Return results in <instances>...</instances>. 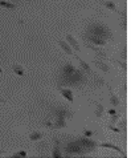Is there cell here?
Here are the masks:
<instances>
[{
	"label": "cell",
	"instance_id": "obj_11",
	"mask_svg": "<svg viewBox=\"0 0 131 158\" xmlns=\"http://www.w3.org/2000/svg\"><path fill=\"white\" fill-rule=\"evenodd\" d=\"M77 60H78V63H80V67H81V69L84 71L87 76L89 74H93V72H91V68H90V65L86 63L85 60H82V59H80V57H77Z\"/></svg>",
	"mask_w": 131,
	"mask_h": 158
},
{
	"label": "cell",
	"instance_id": "obj_25",
	"mask_svg": "<svg viewBox=\"0 0 131 158\" xmlns=\"http://www.w3.org/2000/svg\"><path fill=\"white\" fill-rule=\"evenodd\" d=\"M109 130H114V131H117V133H121V129H117V128H114L113 125L109 126Z\"/></svg>",
	"mask_w": 131,
	"mask_h": 158
},
{
	"label": "cell",
	"instance_id": "obj_12",
	"mask_svg": "<svg viewBox=\"0 0 131 158\" xmlns=\"http://www.w3.org/2000/svg\"><path fill=\"white\" fill-rule=\"evenodd\" d=\"M101 146L102 148H109V149H113V150H115L118 152L121 156H125V152H123V149H121L119 146H117V145L114 143H110V142H105V143H101Z\"/></svg>",
	"mask_w": 131,
	"mask_h": 158
},
{
	"label": "cell",
	"instance_id": "obj_5",
	"mask_svg": "<svg viewBox=\"0 0 131 158\" xmlns=\"http://www.w3.org/2000/svg\"><path fill=\"white\" fill-rule=\"evenodd\" d=\"M53 116L54 117H64V118H72L73 117V112H70L69 109H66L64 105H60L53 110Z\"/></svg>",
	"mask_w": 131,
	"mask_h": 158
},
{
	"label": "cell",
	"instance_id": "obj_10",
	"mask_svg": "<svg viewBox=\"0 0 131 158\" xmlns=\"http://www.w3.org/2000/svg\"><path fill=\"white\" fill-rule=\"evenodd\" d=\"M52 157H54V158L62 157V153H61V149H60V139L58 138L54 139V148H53V152H52Z\"/></svg>",
	"mask_w": 131,
	"mask_h": 158
},
{
	"label": "cell",
	"instance_id": "obj_26",
	"mask_svg": "<svg viewBox=\"0 0 131 158\" xmlns=\"http://www.w3.org/2000/svg\"><path fill=\"white\" fill-rule=\"evenodd\" d=\"M125 126H126V122L125 121H121V124H119V128H121V131L125 129Z\"/></svg>",
	"mask_w": 131,
	"mask_h": 158
},
{
	"label": "cell",
	"instance_id": "obj_3",
	"mask_svg": "<svg viewBox=\"0 0 131 158\" xmlns=\"http://www.w3.org/2000/svg\"><path fill=\"white\" fill-rule=\"evenodd\" d=\"M77 143L82 148L85 156L89 154V153H91V152H95L97 150V146H98V143L95 141H93L91 138H86V137H81L80 139H77Z\"/></svg>",
	"mask_w": 131,
	"mask_h": 158
},
{
	"label": "cell",
	"instance_id": "obj_31",
	"mask_svg": "<svg viewBox=\"0 0 131 158\" xmlns=\"http://www.w3.org/2000/svg\"><path fill=\"white\" fill-rule=\"evenodd\" d=\"M2 72H3V69H2V68H0V73H2Z\"/></svg>",
	"mask_w": 131,
	"mask_h": 158
},
{
	"label": "cell",
	"instance_id": "obj_8",
	"mask_svg": "<svg viewBox=\"0 0 131 158\" xmlns=\"http://www.w3.org/2000/svg\"><path fill=\"white\" fill-rule=\"evenodd\" d=\"M66 43H68L69 45H70V48H73V49L76 51V52H80V51H81V47H80V44H78V41L72 36V35H69V33L66 35Z\"/></svg>",
	"mask_w": 131,
	"mask_h": 158
},
{
	"label": "cell",
	"instance_id": "obj_7",
	"mask_svg": "<svg viewBox=\"0 0 131 158\" xmlns=\"http://www.w3.org/2000/svg\"><path fill=\"white\" fill-rule=\"evenodd\" d=\"M58 89L61 92V94L64 96V98L65 100H68L70 104H73V101H74V97H73V92L70 88H62V86H58Z\"/></svg>",
	"mask_w": 131,
	"mask_h": 158
},
{
	"label": "cell",
	"instance_id": "obj_22",
	"mask_svg": "<svg viewBox=\"0 0 131 158\" xmlns=\"http://www.w3.org/2000/svg\"><path fill=\"white\" fill-rule=\"evenodd\" d=\"M94 74V73H93ZM94 78H95V84H97V86H102L103 84H105V80L103 78H99L98 76H95L94 74Z\"/></svg>",
	"mask_w": 131,
	"mask_h": 158
},
{
	"label": "cell",
	"instance_id": "obj_20",
	"mask_svg": "<svg viewBox=\"0 0 131 158\" xmlns=\"http://www.w3.org/2000/svg\"><path fill=\"white\" fill-rule=\"evenodd\" d=\"M103 6L106 7V8H109L110 11H113V12H118L117 6H115L114 3H111V2H105V3H103Z\"/></svg>",
	"mask_w": 131,
	"mask_h": 158
},
{
	"label": "cell",
	"instance_id": "obj_9",
	"mask_svg": "<svg viewBox=\"0 0 131 158\" xmlns=\"http://www.w3.org/2000/svg\"><path fill=\"white\" fill-rule=\"evenodd\" d=\"M54 118H56V121L52 129H62L66 126V118H64V117H54Z\"/></svg>",
	"mask_w": 131,
	"mask_h": 158
},
{
	"label": "cell",
	"instance_id": "obj_1",
	"mask_svg": "<svg viewBox=\"0 0 131 158\" xmlns=\"http://www.w3.org/2000/svg\"><path fill=\"white\" fill-rule=\"evenodd\" d=\"M87 81V74L80 68H76L72 63H65L64 67L61 68V74L58 84L60 86L66 85L69 88H80L84 86Z\"/></svg>",
	"mask_w": 131,
	"mask_h": 158
},
{
	"label": "cell",
	"instance_id": "obj_29",
	"mask_svg": "<svg viewBox=\"0 0 131 158\" xmlns=\"http://www.w3.org/2000/svg\"><path fill=\"white\" fill-rule=\"evenodd\" d=\"M4 154V150H0V156H3Z\"/></svg>",
	"mask_w": 131,
	"mask_h": 158
},
{
	"label": "cell",
	"instance_id": "obj_16",
	"mask_svg": "<svg viewBox=\"0 0 131 158\" xmlns=\"http://www.w3.org/2000/svg\"><path fill=\"white\" fill-rule=\"evenodd\" d=\"M29 138H30V141L36 142V141H38V139L42 138V133L41 131H32V133L29 134Z\"/></svg>",
	"mask_w": 131,
	"mask_h": 158
},
{
	"label": "cell",
	"instance_id": "obj_6",
	"mask_svg": "<svg viewBox=\"0 0 131 158\" xmlns=\"http://www.w3.org/2000/svg\"><path fill=\"white\" fill-rule=\"evenodd\" d=\"M85 40L86 43H91L95 47H105L106 45V41L101 37H97V36H93V35H89V33H85Z\"/></svg>",
	"mask_w": 131,
	"mask_h": 158
},
{
	"label": "cell",
	"instance_id": "obj_27",
	"mask_svg": "<svg viewBox=\"0 0 131 158\" xmlns=\"http://www.w3.org/2000/svg\"><path fill=\"white\" fill-rule=\"evenodd\" d=\"M85 135H86V137H91V135H93V131H89V130H85Z\"/></svg>",
	"mask_w": 131,
	"mask_h": 158
},
{
	"label": "cell",
	"instance_id": "obj_21",
	"mask_svg": "<svg viewBox=\"0 0 131 158\" xmlns=\"http://www.w3.org/2000/svg\"><path fill=\"white\" fill-rule=\"evenodd\" d=\"M12 157L14 158H25L27 157V153H25L24 150H21V152H17V153H15V154H12Z\"/></svg>",
	"mask_w": 131,
	"mask_h": 158
},
{
	"label": "cell",
	"instance_id": "obj_13",
	"mask_svg": "<svg viewBox=\"0 0 131 158\" xmlns=\"http://www.w3.org/2000/svg\"><path fill=\"white\" fill-rule=\"evenodd\" d=\"M94 64H95V67L99 68L102 72H106L107 73L109 71H110V67H109V65L105 63L103 60H94Z\"/></svg>",
	"mask_w": 131,
	"mask_h": 158
},
{
	"label": "cell",
	"instance_id": "obj_14",
	"mask_svg": "<svg viewBox=\"0 0 131 158\" xmlns=\"http://www.w3.org/2000/svg\"><path fill=\"white\" fill-rule=\"evenodd\" d=\"M58 45L62 48V51L65 52L66 55H69V56H72L73 55V52H72V48H70V45L66 43V41H64V40H60L58 41Z\"/></svg>",
	"mask_w": 131,
	"mask_h": 158
},
{
	"label": "cell",
	"instance_id": "obj_17",
	"mask_svg": "<svg viewBox=\"0 0 131 158\" xmlns=\"http://www.w3.org/2000/svg\"><path fill=\"white\" fill-rule=\"evenodd\" d=\"M110 104L113 105V106H118V105L121 104V101H119V98H118V96H115L114 93H110Z\"/></svg>",
	"mask_w": 131,
	"mask_h": 158
},
{
	"label": "cell",
	"instance_id": "obj_28",
	"mask_svg": "<svg viewBox=\"0 0 131 158\" xmlns=\"http://www.w3.org/2000/svg\"><path fill=\"white\" fill-rule=\"evenodd\" d=\"M109 114H115V110H114V109H110V110H109Z\"/></svg>",
	"mask_w": 131,
	"mask_h": 158
},
{
	"label": "cell",
	"instance_id": "obj_30",
	"mask_svg": "<svg viewBox=\"0 0 131 158\" xmlns=\"http://www.w3.org/2000/svg\"><path fill=\"white\" fill-rule=\"evenodd\" d=\"M3 101H4V100H3V98H2V97H0V102H3Z\"/></svg>",
	"mask_w": 131,
	"mask_h": 158
},
{
	"label": "cell",
	"instance_id": "obj_19",
	"mask_svg": "<svg viewBox=\"0 0 131 158\" xmlns=\"http://www.w3.org/2000/svg\"><path fill=\"white\" fill-rule=\"evenodd\" d=\"M12 69H14V72L17 73L19 76H24V74H25L24 68L21 67V65H14V67H12Z\"/></svg>",
	"mask_w": 131,
	"mask_h": 158
},
{
	"label": "cell",
	"instance_id": "obj_2",
	"mask_svg": "<svg viewBox=\"0 0 131 158\" xmlns=\"http://www.w3.org/2000/svg\"><path fill=\"white\" fill-rule=\"evenodd\" d=\"M85 33H89V35H93V36L101 37V39H103L105 41L109 40V39H113L111 29L109 28L106 24H102V23H90L89 25H87Z\"/></svg>",
	"mask_w": 131,
	"mask_h": 158
},
{
	"label": "cell",
	"instance_id": "obj_4",
	"mask_svg": "<svg viewBox=\"0 0 131 158\" xmlns=\"http://www.w3.org/2000/svg\"><path fill=\"white\" fill-rule=\"evenodd\" d=\"M64 152H65V156L66 157H69V156H85L84 150H82V148L77 143V141H72V142L66 143Z\"/></svg>",
	"mask_w": 131,
	"mask_h": 158
},
{
	"label": "cell",
	"instance_id": "obj_18",
	"mask_svg": "<svg viewBox=\"0 0 131 158\" xmlns=\"http://www.w3.org/2000/svg\"><path fill=\"white\" fill-rule=\"evenodd\" d=\"M103 112H105V109L102 106V104H97V108H95V117L101 118L102 114H103Z\"/></svg>",
	"mask_w": 131,
	"mask_h": 158
},
{
	"label": "cell",
	"instance_id": "obj_24",
	"mask_svg": "<svg viewBox=\"0 0 131 158\" xmlns=\"http://www.w3.org/2000/svg\"><path fill=\"white\" fill-rule=\"evenodd\" d=\"M119 114H113V117H111V121L113 122H115V121H118V120H119Z\"/></svg>",
	"mask_w": 131,
	"mask_h": 158
},
{
	"label": "cell",
	"instance_id": "obj_23",
	"mask_svg": "<svg viewBox=\"0 0 131 158\" xmlns=\"http://www.w3.org/2000/svg\"><path fill=\"white\" fill-rule=\"evenodd\" d=\"M117 64L119 65V67H121V68L126 72V69H127V67H126V63H125V61H119V60H117Z\"/></svg>",
	"mask_w": 131,
	"mask_h": 158
},
{
	"label": "cell",
	"instance_id": "obj_15",
	"mask_svg": "<svg viewBox=\"0 0 131 158\" xmlns=\"http://www.w3.org/2000/svg\"><path fill=\"white\" fill-rule=\"evenodd\" d=\"M0 7L3 8H8V10H16L17 6L15 3H11V2H6V0H0Z\"/></svg>",
	"mask_w": 131,
	"mask_h": 158
}]
</instances>
